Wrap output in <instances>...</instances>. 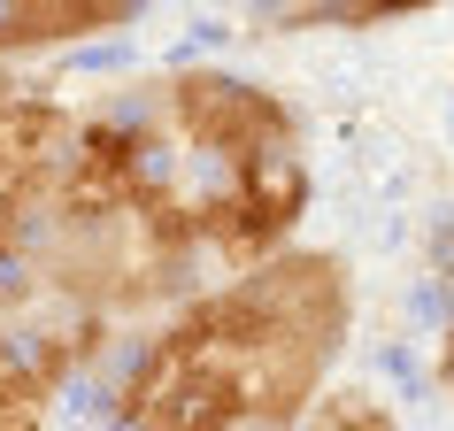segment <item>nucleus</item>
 <instances>
[{"label": "nucleus", "mask_w": 454, "mask_h": 431, "mask_svg": "<svg viewBox=\"0 0 454 431\" xmlns=\"http://www.w3.org/2000/svg\"><path fill=\"white\" fill-rule=\"evenodd\" d=\"M162 93H169V123H177L200 154H215L223 169H247V162L293 146V108L278 93H262V85L231 77V70L185 62V70H169Z\"/></svg>", "instance_id": "f257e3e1"}, {"label": "nucleus", "mask_w": 454, "mask_h": 431, "mask_svg": "<svg viewBox=\"0 0 454 431\" xmlns=\"http://www.w3.org/2000/svg\"><path fill=\"white\" fill-rule=\"evenodd\" d=\"M309 431H393V416H385V401H370V393H324V408L309 416Z\"/></svg>", "instance_id": "f03ea898"}, {"label": "nucleus", "mask_w": 454, "mask_h": 431, "mask_svg": "<svg viewBox=\"0 0 454 431\" xmlns=\"http://www.w3.org/2000/svg\"><path fill=\"white\" fill-rule=\"evenodd\" d=\"M439 378L454 385V324H447V339H439Z\"/></svg>", "instance_id": "7ed1b4c3"}]
</instances>
